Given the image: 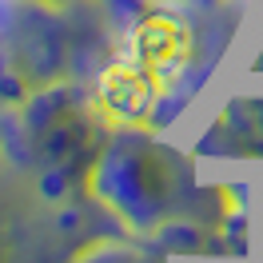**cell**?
I'll use <instances>...</instances> for the list:
<instances>
[{
	"label": "cell",
	"instance_id": "2",
	"mask_svg": "<svg viewBox=\"0 0 263 263\" xmlns=\"http://www.w3.org/2000/svg\"><path fill=\"white\" fill-rule=\"evenodd\" d=\"M160 96H164L160 84L152 80L132 56L112 60V64L100 72V84H96L100 108L112 116L116 124H140V120L156 108V100H160Z\"/></svg>",
	"mask_w": 263,
	"mask_h": 263
},
{
	"label": "cell",
	"instance_id": "1",
	"mask_svg": "<svg viewBox=\"0 0 263 263\" xmlns=\"http://www.w3.org/2000/svg\"><path fill=\"white\" fill-rule=\"evenodd\" d=\"M128 56L160 84V92L176 88L192 60V28L172 12H152L132 28Z\"/></svg>",
	"mask_w": 263,
	"mask_h": 263
}]
</instances>
